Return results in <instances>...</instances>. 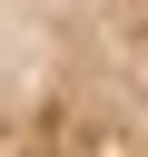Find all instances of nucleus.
Here are the masks:
<instances>
[{"instance_id": "nucleus-1", "label": "nucleus", "mask_w": 148, "mask_h": 157, "mask_svg": "<svg viewBox=\"0 0 148 157\" xmlns=\"http://www.w3.org/2000/svg\"><path fill=\"white\" fill-rule=\"evenodd\" d=\"M0 157H148V0H0Z\"/></svg>"}]
</instances>
